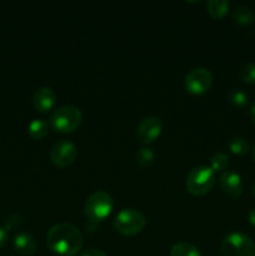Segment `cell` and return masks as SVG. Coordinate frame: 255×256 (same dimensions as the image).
I'll list each match as a JSON object with an SVG mask.
<instances>
[{
  "mask_svg": "<svg viewBox=\"0 0 255 256\" xmlns=\"http://www.w3.org/2000/svg\"><path fill=\"white\" fill-rule=\"evenodd\" d=\"M48 248L60 256H74L82 250L84 238L76 226L60 222L50 228L46 234Z\"/></svg>",
  "mask_w": 255,
  "mask_h": 256,
  "instance_id": "cell-1",
  "label": "cell"
},
{
  "mask_svg": "<svg viewBox=\"0 0 255 256\" xmlns=\"http://www.w3.org/2000/svg\"><path fill=\"white\" fill-rule=\"evenodd\" d=\"M82 120V114L80 109L74 105H64L60 106L50 115L49 124L55 132L62 134H69L75 132L80 126Z\"/></svg>",
  "mask_w": 255,
  "mask_h": 256,
  "instance_id": "cell-2",
  "label": "cell"
},
{
  "mask_svg": "<svg viewBox=\"0 0 255 256\" xmlns=\"http://www.w3.org/2000/svg\"><path fill=\"white\" fill-rule=\"evenodd\" d=\"M216 182V172L209 166H198L190 170L185 180L188 192L194 196H202L208 194Z\"/></svg>",
  "mask_w": 255,
  "mask_h": 256,
  "instance_id": "cell-3",
  "label": "cell"
},
{
  "mask_svg": "<svg viewBox=\"0 0 255 256\" xmlns=\"http://www.w3.org/2000/svg\"><path fill=\"white\" fill-rule=\"evenodd\" d=\"M114 208V202L109 192L98 190L90 194L85 202L84 210L88 219L99 222L106 219Z\"/></svg>",
  "mask_w": 255,
  "mask_h": 256,
  "instance_id": "cell-4",
  "label": "cell"
},
{
  "mask_svg": "<svg viewBox=\"0 0 255 256\" xmlns=\"http://www.w3.org/2000/svg\"><path fill=\"white\" fill-rule=\"evenodd\" d=\"M146 225V218L136 209H122L114 220V228L124 236H134L142 232Z\"/></svg>",
  "mask_w": 255,
  "mask_h": 256,
  "instance_id": "cell-5",
  "label": "cell"
},
{
  "mask_svg": "<svg viewBox=\"0 0 255 256\" xmlns=\"http://www.w3.org/2000/svg\"><path fill=\"white\" fill-rule=\"evenodd\" d=\"M222 256H255V242L242 232H230L222 242Z\"/></svg>",
  "mask_w": 255,
  "mask_h": 256,
  "instance_id": "cell-6",
  "label": "cell"
},
{
  "mask_svg": "<svg viewBox=\"0 0 255 256\" xmlns=\"http://www.w3.org/2000/svg\"><path fill=\"white\" fill-rule=\"evenodd\" d=\"M184 85L190 94L202 95L212 88V74L206 68H195L186 74Z\"/></svg>",
  "mask_w": 255,
  "mask_h": 256,
  "instance_id": "cell-7",
  "label": "cell"
},
{
  "mask_svg": "<svg viewBox=\"0 0 255 256\" xmlns=\"http://www.w3.org/2000/svg\"><path fill=\"white\" fill-rule=\"evenodd\" d=\"M78 149L69 140H60L52 145L50 150V160L55 166L64 169L76 160Z\"/></svg>",
  "mask_w": 255,
  "mask_h": 256,
  "instance_id": "cell-8",
  "label": "cell"
},
{
  "mask_svg": "<svg viewBox=\"0 0 255 256\" xmlns=\"http://www.w3.org/2000/svg\"><path fill=\"white\" fill-rule=\"evenodd\" d=\"M162 122L160 118L145 116L140 120L139 125L136 128V138L140 142L148 145L154 142L158 138L162 135Z\"/></svg>",
  "mask_w": 255,
  "mask_h": 256,
  "instance_id": "cell-9",
  "label": "cell"
},
{
  "mask_svg": "<svg viewBox=\"0 0 255 256\" xmlns=\"http://www.w3.org/2000/svg\"><path fill=\"white\" fill-rule=\"evenodd\" d=\"M219 185L222 192L232 198H238L242 195L244 184H242V176L238 172L226 170L222 172L219 178Z\"/></svg>",
  "mask_w": 255,
  "mask_h": 256,
  "instance_id": "cell-10",
  "label": "cell"
},
{
  "mask_svg": "<svg viewBox=\"0 0 255 256\" xmlns=\"http://www.w3.org/2000/svg\"><path fill=\"white\" fill-rule=\"evenodd\" d=\"M55 102H56V94L49 86L39 88L32 95V104L35 110L42 114L49 112L55 106Z\"/></svg>",
  "mask_w": 255,
  "mask_h": 256,
  "instance_id": "cell-11",
  "label": "cell"
},
{
  "mask_svg": "<svg viewBox=\"0 0 255 256\" xmlns=\"http://www.w3.org/2000/svg\"><path fill=\"white\" fill-rule=\"evenodd\" d=\"M14 248L20 255L30 256L36 252L38 242L32 235L28 232H20L14 238Z\"/></svg>",
  "mask_w": 255,
  "mask_h": 256,
  "instance_id": "cell-12",
  "label": "cell"
},
{
  "mask_svg": "<svg viewBox=\"0 0 255 256\" xmlns=\"http://www.w3.org/2000/svg\"><path fill=\"white\" fill-rule=\"evenodd\" d=\"M232 20L242 26L252 25L255 22V14L250 8L245 6V5H238L232 12Z\"/></svg>",
  "mask_w": 255,
  "mask_h": 256,
  "instance_id": "cell-13",
  "label": "cell"
},
{
  "mask_svg": "<svg viewBox=\"0 0 255 256\" xmlns=\"http://www.w3.org/2000/svg\"><path fill=\"white\" fill-rule=\"evenodd\" d=\"M229 10V2L226 0H210L206 2V12L212 19L220 20Z\"/></svg>",
  "mask_w": 255,
  "mask_h": 256,
  "instance_id": "cell-14",
  "label": "cell"
},
{
  "mask_svg": "<svg viewBox=\"0 0 255 256\" xmlns=\"http://www.w3.org/2000/svg\"><path fill=\"white\" fill-rule=\"evenodd\" d=\"M170 256H202L199 249L190 242H178L170 250Z\"/></svg>",
  "mask_w": 255,
  "mask_h": 256,
  "instance_id": "cell-15",
  "label": "cell"
},
{
  "mask_svg": "<svg viewBox=\"0 0 255 256\" xmlns=\"http://www.w3.org/2000/svg\"><path fill=\"white\" fill-rule=\"evenodd\" d=\"M29 135L35 140L44 139L48 135V122L44 119H34L28 128Z\"/></svg>",
  "mask_w": 255,
  "mask_h": 256,
  "instance_id": "cell-16",
  "label": "cell"
},
{
  "mask_svg": "<svg viewBox=\"0 0 255 256\" xmlns=\"http://www.w3.org/2000/svg\"><path fill=\"white\" fill-rule=\"evenodd\" d=\"M229 149L234 155H246L250 150L249 142L242 136H234L229 140Z\"/></svg>",
  "mask_w": 255,
  "mask_h": 256,
  "instance_id": "cell-17",
  "label": "cell"
},
{
  "mask_svg": "<svg viewBox=\"0 0 255 256\" xmlns=\"http://www.w3.org/2000/svg\"><path fill=\"white\" fill-rule=\"evenodd\" d=\"M230 159L226 154L224 152H215L210 159V168L212 172H226L228 166H229Z\"/></svg>",
  "mask_w": 255,
  "mask_h": 256,
  "instance_id": "cell-18",
  "label": "cell"
},
{
  "mask_svg": "<svg viewBox=\"0 0 255 256\" xmlns=\"http://www.w3.org/2000/svg\"><path fill=\"white\" fill-rule=\"evenodd\" d=\"M136 162L140 165L142 168H149L152 166V162L155 160V152H152V149L150 148L144 146L142 149L138 150L136 152Z\"/></svg>",
  "mask_w": 255,
  "mask_h": 256,
  "instance_id": "cell-19",
  "label": "cell"
},
{
  "mask_svg": "<svg viewBox=\"0 0 255 256\" xmlns=\"http://www.w3.org/2000/svg\"><path fill=\"white\" fill-rule=\"evenodd\" d=\"M228 100H229L230 104H232L236 108H244L249 102V98L242 90H232V92H230L228 94Z\"/></svg>",
  "mask_w": 255,
  "mask_h": 256,
  "instance_id": "cell-20",
  "label": "cell"
},
{
  "mask_svg": "<svg viewBox=\"0 0 255 256\" xmlns=\"http://www.w3.org/2000/svg\"><path fill=\"white\" fill-rule=\"evenodd\" d=\"M239 76L245 84H255V62H248L244 66H242Z\"/></svg>",
  "mask_w": 255,
  "mask_h": 256,
  "instance_id": "cell-21",
  "label": "cell"
},
{
  "mask_svg": "<svg viewBox=\"0 0 255 256\" xmlns=\"http://www.w3.org/2000/svg\"><path fill=\"white\" fill-rule=\"evenodd\" d=\"M20 222V216H18V215H12V216L8 219L6 222V228H5V230H12L14 229V228H16L18 225H19Z\"/></svg>",
  "mask_w": 255,
  "mask_h": 256,
  "instance_id": "cell-22",
  "label": "cell"
},
{
  "mask_svg": "<svg viewBox=\"0 0 255 256\" xmlns=\"http://www.w3.org/2000/svg\"><path fill=\"white\" fill-rule=\"evenodd\" d=\"M80 256H108V254L100 249H88L82 252Z\"/></svg>",
  "mask_w": 255,
  "mask_h": 256,
  "instance_id": "cell-23",
  "label": "cell"
},
{
  "mask_svg": "<svg viewBox=\"0 0 255 256\" xmlns=\"http://www.w3.org/2000/svg\"><path fill=\"white\" fill-rule=\"evenodd\" d=\"M6 242H8V232L5 230V228L0 226V248L5 246Z\"/></svg>",
  "mask_w": 255,
  "mask_h": 256,
  "instance_id": "cell-24",
  "label": "cell"
},
{
  "mask_svg": "<svg viewBox=\"0 0 255 256\" xmlns=\"http://www.w3.org/2000/svg\"><path fill=\"white\" fill-rule=\"evenodd\" d=\"M248 220H249L250 225H252V228H255V208H252L249 212V214H248Z\"/></svg>",
  "mask_w": 255,
  "mask_h": 256,
  "instance_id": "cell-25",
  "label": "cell"
},
{
  "mask_svg": "<svg viewBox=\"0 0 255 256\" xmlns=\"http://www.w3.org/2000/svg\"><path fill=\"white\" fill-rule=\"evenodd\" d=\"M250 119H252V122L255 124V102L252 104V109H250Z\"/></svg>",
  "mask_w": 255,
  "mask_h": 256,
  "instance_id": "cell-26",
  "label": "cell"
},
{
  "mask_svg": "<svg viewBox=\"0 0 255 256\" xmlns=\"http://www.w3.org/2000/svg\"><path fill=\"white\" fill-rule=\"evenodd\" d=\"M252 196L255 198V182L252 184Z\"/></svg>",
  "mask_w": 255,
  "mask_h": 256,
  "instance_id": "cell-27",
  "label": "cell"
},
{
  "mask_svg": "<svg viewBox=\"0 0 255 256\" xmlns=\"http://www.w3.org/2000/svg\"><path fill=\"white\" fill-rule=\"evenodd\" d=\"M252 159L255 160V145H254V148H252Z\"/></svg>",
  "mask_w": 255,
  "mask_h": 256,
  "instance_id": "cell-28",
  "label": "cell"
}]
</instances>
